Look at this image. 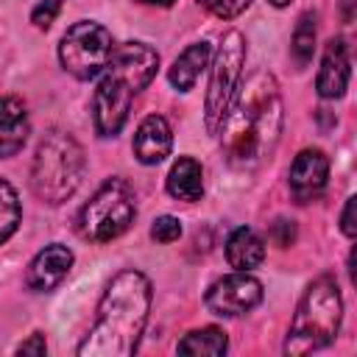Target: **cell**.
<instances>
[{
	"label": "cell",
	"instance_id": "f1b7e54d",
	"mask_svg": "<svg viewBox=\"0 0 357 357\" xmlns=\"http://www.w3.org/2000/svg\"><path fill=\"white\" fill-rule=\"evenodd\" d=\"M351 3H354V0H343V6H346V14H343V17H346V20H351V8H349Z\"/></svg>",
	"mask_w": 357,
	"mask_h": 357
},
{
	"label": "cell",
	"instance_id": "52a82bcc",
	"mask_svg": "<svg viewBox=\"0 0 357 357\" xmlns=\"http://www.w3.org/2000/svg\"><path fill=\"white\" fill-rule=\"evenodd\" d=\"M112 53H114V39L109 28H103L95 20L73 22L59 42V61L64 73H70L78 81L98 78L109 67Z\"/></svg>",
	"mask_w": 357,
	"mask_h": 357
},
{
	"label": "cell",
	"instance_id": "5bb4252c",
	"mask_svg": "<svg viewBox=\"0 0 357 357\" xmlns=\"http://www.w3.org/2000/svg\"><path fill=\"white\" fill-rule=\"evenodd\" d=\"M173 148V131L170 123L162 114H148L139 120L134 139H131V151L137 156L139 165H159Z\"/></svg>",
	"mask_w": 357,
	"mask_h": 357
},
{
	"label": "cell",
	"instance_id": "ba28073f",
	"mask_svg": "<svg viewBox=\"0 0 357 357\" xmlns=\"http://www.w3.org/2000/svg\"><path fill=\"white\" fill-rule=\"evenodd\" d=\"M262 296H265V290H262V282L257 276H251L248 271H234V273H226L209 284L204 304L212 315L237 318V315L251 312L262 301Z\"/></svg>",
	"mask_w": 357,
	"mask_h": 357
},
{
	"label": "cell",
	"instance_id": "83f0119b",
	"mask_svg": "<svg viewBox=\"0 0 357 357\" xmlns=\"http://www.w3.org/2000/svg\"><path fill=\"white\" fill-rule=\"evenodd\" d=\"M271 6H276V8H284V6H290V0H268Z\"/></svg>",
	"mask_w": 357,
	"mask_h": 357
},
{
	"label": "cell",
	"instance_id": "d4e9b609",
	"mask_svg": "<svg viewBox=\"0 0 357 357\" xmlns=\"http://www.w3.org/2000/svg\"><path fill=\"white\" fill-rule=\"evenodd\" d=\"M17 354H36V357H45L47 354V340L42 332H33L28 340H22L17 346Z\"/></svg>",
	"mask_w": 357,
	"mask_h": 357
},
{
	"label": "cell",
	"instance_id": "4316f807",
	"mask_svg": "<svg viewBox=\"0 0 357 357\" xmlns=\"http://www.w3.org/2000/svg\"><path fill=\"white\" fill-rule=\"evenodd\" d=\"M139 3H145V6H162V8H167V6H173L176 0H139Z\"/></svg>",
	"mask_w": 357,
	"mask_h": 357
},
{
	"label": "cell",
	"instance_id": "ffe728a7",
	"mask_svg": "<svg viewBox=\"0 0 357 357\" xmlns=\"http://www.w3.org/2000/svg\"><path fill=\"white\" fill-rule=\"evenodd\" d=\"M315 39H318V25H315V14L312 11H304L293 28V39H290V53H293V61L298 67H307L312 61V53H315Z\"/></svg>",
	"mask_w": 357,
	"mask_h": 357
},
{
	"label": "cell",
	"instance_id": "7c38bea8",
	"mask_svg": "<svg viewBox=\"0 0 357 357\" xmlns=\"http://www.w3.org/2000/svg\"><path fill=\"white\" fill-rule=\"evenodd\" d=\"M349 78H351V53H349V42L343 36L329 39L321 56V67L315 75V92L324 100H335L343 98L349 89Z\"/></svg>",
	"mask_w": 357,
	"mask_h": 357
},
{
	"label": "cell",
	"instance_id": "603a6c76",
	"mask_svg": "<svg viewBox=\"0 0 357 357\" xmlns=\"http://www.w3.org/2000/svg\"><path fill=\"white\" fill-rule=\"evenodd\" d=\"M201 6L220 20H234L251 6V0H201Z\"/></svg>",
	"mask_w": 357,
	"mask_h": 357
},
{
	"label": "cell",
	"instance_id": "277c9868",
	"mask_svg": "<svg viewBox=\"0 0 357 357\" xmlns=\"http://www.w3.org/2000/svg\"><path fill=\"white\" fill-rule=\"evenodd\" d=\"M340 321H343L340 287L335 279L321 276L298 298V307H296V315H293V324H290L282 351L284 354H310V351L326 349L337 337Z\"/></svg>",
	"mask_w": 357,
	"mask_h": 357
},
{
	"label": "cell",
	"instance_id": "484cf974",
	"mask_svg": "<svg viewBox=\"0 0 357 357\" xmlns=\"http://www.w3.org/2000/svg\"><path fill=\"white\" fill-rule=\"evenodd\" d=\"M340 229H343V234H346L349 240H351L354 231H357V226H354V195L346 198V206H343V212H340Z\"/></svg>",
	"mask_w": 357,
	"mask_h": 357
},
{
	"label": "cell",
	"instance_id": "6da1fadb",
	"mask_svg": "<svg viewBox=\"0 0 357 357\" xmlns=\"http://www.w3.org/2000/svg\"><path fill=\"white\" fill-rule=\"evenodd\" d=\"M282 95L271 73H254L237 95L218 128L223 159L237 170H254L271 159L282 134Z\"/></svg>",
	"mask_w": 357,
	"mask_h": 357
},
{
	"label": "cell",
	"instance_id": "30bf717a",
	"mask_svg": "<svg viewBox=\"0 0 357 357\" xmlns=\"http://www.w3.org/2000/svg\"><path fill=\"white\" fill-rule=\"evenodd\" d=\"M159 70V53L145 42H123L114 45V53L109 59L106 73L117 75L126 86H131L137 95L153 81Z\"/></svg>",
	"mask_w": 357,
	"mask_h": 357
},
{
	"label": "cell",
	"instance_id": "e0dca14e",
	"mask_svg": "<svg viewBox=\"0 0 357 357\" xmlns=\"http://www.w3.org/2000/svg\"><path fill=\"white\" fill-rule=\"evenodd\" d=\"M165 187H167V195L176 198V201H184V204L201 201V195H204V167H201V162L192 159V156H178L167 170Z\"/></svg>",
	"mask_w": 357,
	"mask_h": 357
},
{
	"label": "cell",
	"instance_id": "d6986e66",
	"mask_svg": "<svg viewBox=\"0 0 357 357\" xmlns=\"http://www.w3.org/2000/svg\"><path fill=\"white\" fill-rule=\"evenodd\" d=\"M178 354H190V357H220L229 351V337L220 326H201L187 332L178 343H176Z\"/></svg>",
	"mask_w": 357,
	"mask_h": 357
},
{
	"label": "cell",
	"instance_id": "3957f363",
	"mask_svg": "<svg viewBox=\"0 0 357 357\" xmlns=\"http://www.w3.org/2000/svg\"><path fill=\"white\" fill-rule=\"evenodd\" d=\"M86 170L81 142L67 131H50L36 145L31 165V190L42 204L59 206L75 195Z\"/></svg>",
	"mask_w": 357,
	"mask_h": 357
},
{
	"label": "cell",
	"instance_id": "8992f818",
	"mask_svg": "<svg viewBox=\"0 0 357 357\" xmlns=\"http://www.w3.org/2000/svg\"><path fill=\"white\" fill-rule=\"evenodd\" d=\"M243 67H245V36L237 28H231L220 36L215 59L209 61V84H206V98H204V123L209 134H218L237 95Z\"/></svg>",
	"mask_w": 357,
	"mask_h": 357
},
{
	"label": "cell",
	"instance_id": "5b68a950",
	"mask_svg": "<svg viewBox=\"0 0 357 357\" xmlns=\"http://www.w3.org/2000/svg\"><path fill=\"white\" fill-rule=\"evenodd\" d=\"M137 218V201L123 178H106L78 212V231L89 243H112L128 231Z\"/></svg>",
	"mask_w": 357,
	"mask_h": 357
},
{
	"label": "cell",
	"instance_id": "44dd1931",
	"mask_svg": "<svg viewBox=\"0 0 357 357\" xmlns=\"http://www.w3.org/2000/svg\"><path fill=\"white\" fill-rule=\"evenodd\" d=\"M20 220H22L20 195L6 178H0V245L11 240V234L20 229Z\"/></svg>",
	"mask_w": 357,
	"mask_h": 357
},
{
	"label": "cell",
	"instance_id": "2e32d148",
	"mask_svg": "<svg viewBox=\"0 0 357 357\" xmlns=\"http://www.w3.org/2000/svg\"><path fill=\"white\" fill-rule=\"evenodd\" d=\"M209 61H212V47H209V42L201 39V42L187 45V47L173 59V64H170V70H167L170 86L178 89V92H190V89L195 86V81L201 78V73L209 67Z\"/></svg>",
	"mask_w": 357,
	"mask_h": 357
},
{
	"label": "cell",
	"instance_id": "7a4b0ae2",
	"mask_svg": "<svg viewBox=\"0 0 357 357\" xmlns=\"http://www.w3.org/2000/svg\"><path fill=\"white\" fill-rule=\"evenodd\" d=\"M151 312V282L142 271L126 268L112 276L89 335L78 343V357H131L139 346Z\"/></svg>",
	"mask_w": 357,
	"mask_h": 357
},
{
	"label": "cell",
	"instance_id": "8fae6325",
	"mask_svg": "<svg viewBox=\"0 0 357 357\" xmlns=\"http://www.w3.org/2000/svg\"><path fill=\"white\" fill-rule=\"evenodd\" d=\"M329 178V156L321 148H304L296 153L287 170V187L298 204L318 198Z\"/></svg>",
	"mask_w": 357,
	"mask_h": 357
},
{
	"label": "cell",
	"instance_id": "9c48e42d",
	"mask_svg": "<svg viewBox=\"0 0 357 357\" xmlns=\"http://www.w3.org/2000/svg\"><path fill=\"white\" fill-rule=\"evenodd\" d=\"M100 75L103 78L98 81V86L92 92V126H95L98 137L109 139V137H117L123 131L128 112H131V100L137 92L106 70Z\"/></svg>",
	"mask_w": 357,
	"mask_h": 357
},
{
	"label": "cell",
	"instance_id": "9a60e30c",
	"mask_svg": "<svg viewBox=\"0 0 357 357\" xmlns=\"http://www.w3.org/2000/svg\"><path fill=\"white\" fill-rule=\"evenodd\" d=\"M31 134L28 109L20 98L3 95L0 98V159H11L22 151L25 139Z\"/></svg>",
	"mask_w": 357,
	"mask_h": 357
},
{
	"label": "cell",
	"instance_id": "4fadbf2b",
	"mask_svg": "<svg viewBox=\"0 0 357 357\" xmlns=\"http://www.w3.org/2000/svg\"><path fill=\"white\" fill-rule=\"evenodd\" d=\"M73 262H75V257H73V251H70L67 245L50 243V245H45V248L28 262L25 284H28L33 293H50V290H56V287L67 279Z\"/></svg>",
	"mask_w": 357,
	"mask_h": 357
},
{
	"label": "cell",
	"instance_id": "cb8c5ba5",
	"mask_svg": "<svg viewBox=\"0 0 357 357\" xmlns=\"http://www.w3.org/2000/svg\"><path fill=\"white\" fill-rule=\"evenodd\" d=\"M59 11H61V0H39L33 6V11H31V22L45 31V28L53 25V20L59 17Z\"/></svg>",
	"mask_w": 357,
	"mask_h": 357
},
{
	"label": "cell",
	"instance_id": "7402d4cb",
	"mask_svg": "<svg viewBox=\"0 0 357 357\" xmlns=\"http://www.w3.org/2000/svg\"><path fill=\"white\" fill-rule=\"evenodd\" d=\"M151 237L162 245L167 243H176L181 237V220L173 218V215H159L153 223H151Z\"/></svg>",
	"mask_w": 357,
	"mask_h": 357
},
{
	"label": "cell",
	"instance_id": "ac0fdd59",
	"mask_svg": "<svg viewBox=\"0 0 357 357\" xmlns=\"http://www.w3.org/2000/svg\"><path fill=\"white\" fill-rule=\"evenodd\" d=\"M226 259L234 271H254L265 259V243L251 226H237L226 240Z\"/></svg>",
	"mask_w": 357,
	"mask_h": 357
}]
</instances>
